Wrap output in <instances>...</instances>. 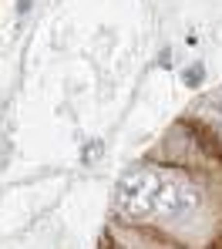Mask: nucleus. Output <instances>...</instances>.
Wrapping results in <instances>:
<instances>
[{
    "mask_svg": "<svg viewBox=\"0 0 222 249\" xmlns=\"http://www.w3.org/2000/svg\"><path fill=\"white\" fill-rule=\"evenodd\" d=\"M202 115H205L209 122L216 124V131L222 135V91H216V94H209V98L202 101Z\"/></svg>",
    "mask_w": 222,
    "mask_h": 249,
    "instance_id": "obj_2",
    "label": "nucleus"
},
{
    "mask_svg": "<svg viewBox=\"0 0 222 249\" xmlns=\"http://www.w3.org/2000/svg\"><path fill=\"white\" fill-rule=\"evenodd\" d=\"M115 202L128 219H188L202 196L199 185L182 175L175 168H158V165H138L121 175L115 189Z\"/></svg>",
    "mask_w": 222,
    "mask_h": 249,
    "instance_id": "obj_1",
    "label": "nucleus"
}]
</instances>
